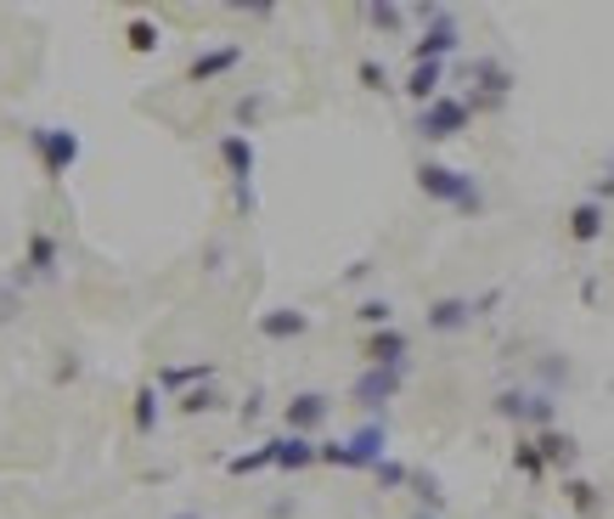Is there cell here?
Returning <instances> with one entry per match:
<instances>
[{
  "mask_svg": "<svg viewBox=\"0 0 614 519\" xmlns=\"http://www.w3.org/2000/svg\"><path fill=\"white\" fill-rule=\"evenodd\" d=\"M29 148H34L45 181H63V175L79 164V136L63 130V125H40V130H29Z\"/></svg>",
  "mask_w": 614,
  "mask_h": 519,
  "instance_id": "3957f363",
  "label": "cell"
},
{
  "mask_svg": "<svg viewBox=\"0 0 614 519\" xmlns=\"http://www.w3.org/2000/svg\"><path fill=\"white\" fill-rule=\"evenodd\" d=\"M198 379H204V385L215 379V367H209V361H198V367H164V372H158V385H164V390H180V385H198Z\"/></svg>",
  "mask_w": 614,
  "mask_h": 519,
  "instance_id": "44dd1931",
  "label": "cell"
},
{
  "mask_svg": "<svg viewBox=\"0 0 614 519\" xmlns=\"http://www.w3.org/2000/svg\"><path fill=\"white\" fill-rule=\"evenodd\" d=\"M496 418L507 423H536V430H552L558 423V401L541 396V390H502L496 396Z\"/></svg>",
  "mask_w": 614,
  "mask_h": 519,
  "instance_id": "8992f818",
  "label": "cell"
},
{
  "mask_svg": "<svg viewBox=\"0 0 614 519\" xmlns=\"http://www.w3.org/2000/svg\"><path fill=\"white\" fill-rule=\"evenodd\" d=\"M603 226H608V209L603 204H592V198H581L575 209H570V244H597L603 238Z\"/></svg>",
  "mask_w": 614,
  "mask_h": 519,
  "instance_id": "2e32d148",
  "label": "cell"
},
{
  "mask_svg": "<svg viewBox=\"0 0 614 519\" xmlns=\"http://www.w3.org/2000/svg\"><path fill=\"white\" fill-rule=\"evenodd\" d=\"M513 468H518L525 480H541V475H547V463H541L536 441H518V446H513Z\"/></svg>",
  "mask_w": 614,
  "mask_h": 519,
  "instance_id": "7402d4cb",
  "label": "cell"
},
{
  "mask_svg": "<svg viewBox=\"0 0 614 519\" xmlns=\"http://www.w3.org/2000/svg\"><path fill=\"white\" fill-rule=\"evenodd\" d=\"M417 519H435V513H417Z\"/></svg>",
  "mask_w": 614,
  "mask_h": 519,
  "instance_id": "836d02e7",
  "label": "cell"
},
{
  "mask_svg": "<svg viewBox=\"0 0 614 519\" xmlns=\"http://www.w3.org/2000/svg\"><path fill=\"white\" fill-rule=\"evenodd\" d=\"M361 85H366V90H390V74L377 68V63H361Z\"/></svg>",
  "mask_w": 614,
  "mask_h": 519,
  "instance_id": "4dcf8cb0",
  "label": "cell"
},
{
  "mask_svg": "<svg viewBox=\"0 0 614 519\" xmlns=\"http://www.w3.org/2000/svg\"><path fill=\"white\" fill-rule=\"evenodd\" d=\"M440 79H446V63H412V74H406V97L423 108V102H435L440 97Z\"/></svg>",
  "mask_w": 614,
  "mask_h": 519,
  "instance_id": "e0dca14e",
  "label": "cell"
},
{
  "mask_svg": "<svg viewBox=\"0 0 614 519\" xmlns=\"http://www.w3.org/2000/svg\"><path fill=\"white\" fill-rule=\"evenodd\" d=\"M563 491H570V502H575L581 513H592V508H597V486H592V480H570Z\"/></svg>",
  "mask_w": 614,
  "mask_h": 519,
  "instance_id": "f546056e",
  "label": "cell"
},
{
  "mask_svg": "<svg viewBox=\"0 0 614 519\" xmlns=\"http://www.w3.org/2000/svg\"><path fill=\"white\" fill-rule=\"evenodd\" d=\"M474 300H435L429 311H423V322H429V334H462V327H474Z\"/></svg>",
  "mask_w": 614,
  "mask_h": 519,
  "instance_id": "4fadbf2b",
  "label": "cell"
},
{
  "mask_svg": "<svg viewBox=\"0 0 614 519\" xmlns=\"http://www.w3.org/2000/svg\"><path fill=\"white\" fill-rule=\"evenodd\" d=\"M468 79H474V85L485 90V97H480L474 108H496V102L507 97V90H513V74H507L496 57H474V63H468Z\"/></svg>",
  "mask_w": 614,
  "mask_h": 519,
  "instance_id": "5bb4252c",
  "label": "cell"
},
{
  "mask_svg": "<svg viewBox=\"0 0 614 519\" xmlns=\"http://www.w3.org/2000/svg\"><path fill=\"white\" fill-rule=\"evenodd\" d=\"M384 457H390L384 423H361L350 441H316V463H333V468H377Z\"/></svg>",
  "mask_w": 614,
  "mask_h": 519,
  "instance_id": "6da1fadb",
  "label": "cell"
},
{
  "mask_svg": "<svg viewBox=\"0 0 614 519\" xmlns=\"http://www.w3.org/2000/svg\"><path fill=\"white\" fill-rule=\"evenodd\" d=\"M603 198H614V170H608V175L592 186V204H603Z\"/></svg>",
  "mask_w": 614,
  "mask_h": 519,
  "instance_id": "1f68e13d",
  "label": "cell"
},
{
  "mask_svg": "<svg viewBox=\"0 0 614 519\" xmlns=\"http://www.w3.org/2000/svg\"><path fill=\"white\" fill-rule=\"evenodd\" d=\"M372 475H377V486H384V491H401V486L412 480V468H406V463H395V457H384V463L372 468Z\"/></svg>",
  "mask_w": 614,
  "mask_h": 519,
  "instance_id": "d4e9b609",
  "label": "cell"
},
{
  "mask_svg": "<svg viewBox=\"0 0 614 519\" xmlns=\"http://www.w3.org/2000/svg\"><path fill=\"white\" fill-rule=\"evenodd\" d=\"M417 193L423 198H435V204H451V209H480V186L474 175H462L440 159H423L417 164Z\"/></svg>",
  "mask_w": 614,
  "mask_h": 519,
  "instance_id": "7a4b0ae2",
  "label": "cell"
},
{
  "mask_svg": "<svg viewBox=\"0 0 614 519\" xmlns=\"http://www.w3.org/2000/svg\"><path fill=\"white\" fill-rule=\"evenodd\" d=\"M238 63H243V45H238V40L209 45V52H198L193 63H186V85H215V79H226Z\"/></svg>",
  "mask_w": 614,
  "mask_h": 519,
  "instance_id": "ba28073f",
  "label": "cell"
},
{
  "mask_svg": "<svg viewBox=\"0 0 614 519\" xmlns=\"http://www.w3.org/2000/svg\"><path fill=\"white\" fill-rule=\"evenodd\" d=\"M260 334H265V339H299V334H310V316L294 311V305L265 311V316H260Z\"/></svg>",
  "mask_w": 614,
  "mask_h": 519,
  "instance_id": "ac0fdd59",
  "label": "cell"
},
{
  "mask_svg": "<svg viewBox=\"0 0 614 519\" xmlns=\"http://www.w3.org/2000/svg\"><path fill=\"white\" fill-rule=\"evenodd\" d=\"M536 452H541L547 468H570V463H575V441H570V435H558V430H541Z\"/></svg>",
  "mask_w": 614,
  "mask_h": 519,
  "instance_id": "d6986e66",
  "label": "cell"
},
{
  "mask_svg": "<svg viewBox=\"0 0 614 519\" xmlns=\"http://www.w3.org/2000/svg\"><path fill=\"white\" fill-rule=\"evenodd\" d=\"M226 468H231V475H260V468H271V452L254 446V452H243V457H231Z\"/></svg>",
  "mask_w": 614,
  "mask_h": 519,
  "instance_id": "83f0119b",
  "label": "cell"
},
{
  "mask_svg": "<svg viewBox=\"0 0 614 519\" xmlns=\"http://www.w3.org/2000/svg\"><path fill=\"white\" fill-rule=\"evenodd\" d=\"M265 452H271V468H282V475H299V468H310L316 463V441H305V435H271L265 441Z\"/></svg>",
  "mask_w": 614,
  "mask_h": 519,
  "instance_id": "8fae6325",
  "label": "cell"
},
{
  "mask_svg": "<svg viewBox=\"0 0 614 519\" xmlns=\"http://www.w3.org/2000/svg\"><path fill=\"white\" fill-rule=\"evenodd\" d=\"M355 316L372 327V334H377V327H395V305H390V300H361Z\"/></svg>",
  "mask_w": 614,
  "mask_h": 519,
  "instance_id": "cb8c5ba5",
  "label": "cell"
},
{
  "mask_svg": "<svg viewBox=\"0 0 614 519\" xmlns=\"http://www.w3.org/2000/svg\"><path fill=\"white\" fill-rule=\"evenodd\" d=\"M130 418H135V430H141V435H153V430H158V390H153V385H141V390H135Z\"/></svg>",
  "mask_w": 614,
  "mask_h": 519,
  "instance_id": "ffe728a7",
  "label": "cell"
},
{
  "mask_svg": "<svg viewBox=\"0 0 614 519\" xmlns=\"http://www.w3.org/2000/svg\"><path fill=\"white\" fill-rule=\"evenodd\" d=\"M401 385H406V367H361V379H355V401L361 407H390L395 396H401Z\"/></svg>",
  "mask_w": 614,
  "mask_h": 519,
  "instance_id": "9c48e42d",
  "label": "cell"
},
{
  "mask_svg": "<svg viewBox=\"0 0 614 519\" xmlns=\"http://www.w3.org/2000/svg\"><path fill=\"white\" fill-rule=\"evenodd\" d=\"M63 266V249L52 231H29V249H23V277H57Z\"/></svg>",
  "mask_w": 614,
  "mask_h": 519,
  "instance_id": "9a60e30c",
  "label": "cell"
},
{
  "mask_svg": "<svg viewBox=\"0 0 614 519\" xmlns=\"http://www.w3.org/2000/svg\"><path fill=\"white\" fill-rule=\"evenodd\" d=\"M124 45H130V52H141V57H147V52H158V29H153L147 18H135V23L124 29Z\"/></svg>",
  "mask_w": 614,
  "mask_h": 519,
  "instance_id": "603a6c76",
  "label": "cell"
},
{
  "mask_svg": "<svg viewBox=\"0 0 614 519\" xmlns=\"http://www.w3.org/2000/svg\"><path fill=\"white\" fill-rule=\"evenodd\" d=\"M220 164H226L231 181H238V198L254 204V141L243 130H226L220 136Z\"/></svg>",
  "mask_w": 614,
  "mask_h": 519,
  "instance_id": "52a82bcc",
  "label": "cell"
},
{
  "mask_svg": "<svg viewBox=\"0 0 614 519\" xmlns=\"http://www.w3.org/2000/svg\"><path fill=\"white\" fill-rule=\"evenodd\" d=\"M468 119H474V108H468L462 97H446V90H440L435 102L417 108V136L423 141H451V136L468 130Z\"/></svg>",
  "mask_w": 614,
  "mask_h": 519,
  "instance_id": "5b68a950",
  "label": "cell"
},
{
  "mask_svg": "<svg viewBox=\"0 0 614 519\" xmlns=\"http://www.w3.org/2000/svg\"><path fill=\"white\" fill-rule=\"evenodd\" d=\"M215 407H220V396H215L209 385H204V390H186V396H180V412H186V418H198V412H215Z\"/></svg>",
  "mask_w": 614,
  "mask_h": 519,
  "instance_id": "484cf974",
  "label": "cell"
},
{
  "mask_svg": "<svg viewBox=\"0 0 614 519\" xmlns=\"http://www.w3.org/2000/svg\"><path fill=\"white\" fill-rule=\"evenodd\" d=\"M366 23H372V29H390V34H395V29L406 23V12H401V7H366Z\"/></svg>",
  "mask_w": 614,
  "mask_h": 519,
  "instance_id": "f1b7e54d",
  "label": "cell"
},
{
  "mask_svg": "<svg viewBox=\"0 0 614 519\" xmlns=\"http://www.w3.org/2000/svg\"><path fill=\"white\" fill-rule=\"evenodd\" d=\"M417 18L429 23V29H423V40H412V63H446V57L457 52V45H462L457 18H451L446 7H423Z\"/></svg>",
  "mask_w": 614,
  "mask_h": 519,
  "instance_id": "277c9868",
  "label": "cell"
},
{
  "mask_svg": "<svg viewBox=\"0 0 614 519\" xmlns=\"http://www.w3.org/2000/svg\"><path fill=\"white\" fill-rule=\"evenodd\" d=\"M327 412H333V401L327 396H316V390H305V396H294L288 407H282V423H288V435H316L321 423H327Z\"/></svg>",
  "mask_w": 614,
  "mask_h": 519,
  "instance_id": "30bf717a",
  "label": "cell"
},
{
  "mask_svg": "<svg viewBox=\"0 0 614 519\" xmlns=\"http://www.w3.org/2000/svg\"><path fill=\"white\" fill-rule=\"evenodd\" d=\"M406 486H417V497H423V502H429V513L440 519V508H446V497H440V480H435V475H412Z\"/></svg>",
  "mask_w": 614,
  "mask_h": 519,
  "instance_id": "4316f807",
  "label": "cell"
},
{
  "mask_svg": "<svg viewBox=\"0 0 614 519\" xmlns=\"http://www.w3.org/2000/svg\"><path fill=\"white\" fill-rule=\"evenodd\" d=\"M169 519H198V513H169Z\"/></svg>",
  "mask_w": 614,
  "mask_h": 519,
  "instance_id": "d6a6232c",
  "label": "cell"
},
{
  "mask_svg": "<svg viewBox=\"0 0 614 519\" xmlns=\"http://www.w3.org/2000/svg\"><path fill=\"white\" fill-rule=\"evenodd\" d=\"M366 367H406L412 356V339L401 334V327H377V334H366Z\"/></svg>",
  "mask_w": 614,
  "mask_h": 519,
  "instance_id": "7c38bea8",
  "label": "cell"
}]
</instances>
